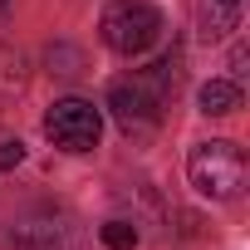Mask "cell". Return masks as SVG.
<instances>
[{
    "instance_id": "cell-1",
    "label": "cell",
    "mask_w": 250,
    "mask_h": 250,
    "mask_svg": "<svg viewBox=\"0 0 250 250\" xmlns=\"http://www.w3.org/2000/svg\"><path fill=\"white\" fill-rule=\"evenodd\" d=\"M98 35L113 54H147L157 40H162V15L157 5H147V0H113V5L103 10L98 20Z\"/></svg>"
},
{
    "instance_id": "cell-2",
    "label": "cell",
    "mask_w": 250,
    "mask_h": 250,
    "mask_svg": "<svg viewBox=\"0 0 250 250\" xmlns=\"http://www.w3.org/2000/svg\"><path fill=\"white\" fill-rule=\"evenodd\" d=\"M187 172H191V187H196L201 196H211V201H235L240 187H245V152H240L235 143L216 138V143H201V147L191 152Z\"/></svg>"
},
{
    "instance_id": "cell-3",
    "label": "cell",
    "mask_w": 250,
    "mask_h": 250,
    "mask_svg": "<svg viewBox=\"0 0 250 250\" xmlns=\"http://www.w3.org/2000/svg\"><path fill=\"white\" fill-rule=\"evenodd\" d=\"M44 133L54 147L64 152H93L98 138H103V113L88 103V98H59L49 113H44Z\"/></svg>"
},
{
    "instance_id": "cell-4",
    "label": "cell",
    "mask_w": 250,
    "mask_h": 250,
    "mask_svg": "<svg viewBox=\"0 0 250 250\" xmlns=\"http://www.w3.org/2000/svg\"><path fill=\"white\" fill-rule=\"evenodd\" d=\"M108 108H113V118H118L128 133L157 123V93L147 88V79H118V83L108 88Z\"/></svg>"
},
{
    "instance_id": "cell-5",
    "label": "cell",
    "mask_w": 250,
    "mask_h": 250,
    "mask_svg": "<svg viewBox=\"0 0 250 250\" xmlns=\"http://www.w3.org/2000/svg\"><path fill=\"white\" fill-rule=\"evenodd\" d=\"M240 15H245V0H196V30L206 44L226 40L240 25Z\"/></svg>"
},
{
    "instance_id": "cell-6",
    "label": "cell",
    "mask_w": 250,
    "mask_h": 250,
    "mask_svg": "<svg viewBox=\"0 0 250 250\" xmlns=\"http://www.w3.org/2000/svg\"><path fill=\"white\" fill-rule=\"evenodd\" d=\"M196 103H201L206 118H226V113L240 108V83L235 79H206L201 93H196Z\"/></svg>"
},
{
    "instance_id": "cell-7",
    "label": "cell",
    "mask_w": 250,
    "mask_h": 250,
    "mask_svg": "<svg viewBox=\"0 0 250 250\" xmlns=\"http://www.w3.org/2000/svg\"><path fill=\"white\" fill-rule=\"evenodd\" d=\"M98 235H103L108 250H133V245H138V226H133V221H108Z\"/></svg>"
},
{
    "instance_id": "cell-8",
    "label": "cell",
    "mask_w": 250,
    "mask_h": 250,
    "mask_svg": "<svg viewBox=\"0 0 250 250\" xmlns=\"http://www.w3.org/2000/svg\"><path fill=\"white\" fill-rule=\"evenodd\" d=\"M25 162V143L20 138H5V143H0V172H15Z\"/></svg>"
},
{
    "instance_id": "cell-9",
    "label": "cell",
    "mask_w": 250,
    "mask_h": 250,
    "mask_svg": "<svg viewBox=\"0 0 250 250\" xmlns=\"http://www.w3.org/2000/svg\"><path fill=\"white\" fill-rule=\"evenodd\" d=\"M5 20H10V0H0V30H5Z\"/></svg>"
}]
</instances>
